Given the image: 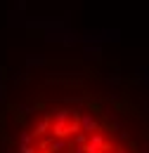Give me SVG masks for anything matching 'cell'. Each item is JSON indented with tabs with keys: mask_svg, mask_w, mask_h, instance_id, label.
<instances>
[{
	"mask_svg": "<svg viewBox=\"0 0 149 153\" xmlns=\"http://www.w3.org/2000/svg\"><path fill=\"white\" fill-rule=\"evenodd\" d=\"M78 36H81V42H97V45H102V42H118L121 40V31L118 28H88V31H83Z\"/></svg>",
	"mask_w": 149,
	"mask_h": 153,
	"instance_id": "6da1fadb",
	"label": "cell"
},
{
	"mask_svg": "<svg viewBox=\"0 0 149 153\" xmlns=\"http://www.w3.org/2000/svg\"><path fill=\"white\" fill-rule=\"evenodd\" d=\"M83 54L88 59H99L102 57V45H97V42H83Z\"/></svg>",
	"mask_w": 149,
	"mask_h": 153,
	"instance_id": "7a4b0ae2",
	"label": "cell"
},
{
	"mask_svg": "<svg viewBox=\"0 0 149 153\" xmlns=\"http://www.w3.org/2000/svg\"><path fill=\"white\" fill-rule=\"evenodd\" d=\"M78 123L83 125V130H85V132H93L95 127H97V118H95L93 113H83V115H81V120H78Z\"/></svg>",
	"mask_w": 149,
	"mask_h": 153,
	"instance_id": "3957f363",
	"label": "cell"
},
{
	"mask_svg": "<svg viewBox=\"0 0 149 153\" xmlns=\"http://www.w3.org/2000/svg\"><path fill=\"white\" fill-rule=\"evenodd\" d=\"M45 64V57H26V68H33V66H43Z\"/></svg>",
	"mask_w": 149,
	"mask_h": 153,
	"instance_id": "277c9868",
	"label": "cell"
},
{
	"mask_svg": "<svg viewBox=\"0 0 149 153\" xmlns=\"http://www.w3.org/2000/svg\"><path fill=\"white\" fill-rule=\"evenodd\" d=\"M47 127H50V118H45L43 123H38L36 130H33V134H36V137H40V134H45V130H47Z\"/></svg>",
	"mask_w": 149,
	"mask_h": 153,
	"instance_id": "5b68a950",
	"label": "cell"
},
{
	"mask_svg": "<svg viewBox=\"0 0 149 153\" xmlns=\"http://www.w3.org/2000/svg\"><path fill=\"white\" fill-rule=\"evenodd\" d=\"M33 137H36L33 132H21V137H19V144H31V141H33Z\"/></svg>",
	"mask_w": 149,
	"mask_h": 153,
	"instance_id": "8992f818",
	"label": "cell"
},
{
	"mask_svg": "<svg viewBox=\"0 0 149 153\" xmlns=\"http://www.w3.org/2000/svg\"><path fill=\"white\" fill-rule=\"evenodd\" d=\"M90 141H93V146L99 149V146H102V141H104V137H102V134H93V139H90Z\"/></svg>",
	"mask_w": 149,
	"mask_h": 153,
	"instance_id": "52a82bcc",
	"label": "cell"
},
{
	"mask_svg": "<svg viewBox=\"0 0 149 153\" xmlns=\"http://www.w3.org/2000/svg\"><path fill=\"white\" fill-rule=\"evenodd\" d=\"M137 73H142V78L149 82V66H137Z\"/></svg>",
	"mask_w": 149,
	"mask_h": 153,
	"instance_id": "ba28073f",
	"label": "cell"
},
{
	"mask_svg": "<svg viewBox=\"0 0 149 153\" xmlns=\"http://www.w3.org/2000/svg\"><path fill=\"white\" fill-rule=\"evenodd\" d=\"M14 10H19V12H26V0H17Z\"/></svg>",
	"mask_w": 149,
	"mask_h": 153,
	"instance_id": "9c48e42d",
	"label": "cell"
},
{
	"mask_svg": "<svg viewBox=\"0 0 149 153\" xmlns=\"http://www.w3.org/2000/svg\"><path fill=\"white\" fill-rule=\"evenodd\" d=\"M19 153H33V149L29 144H19Z\"/></svg>",
	"mask_w": 149,
	"mask_h": 153,
	"instance_id": "30bf717a",
	"label": "cell"
},
{
	"mask_svg": "<svg viewBox=\"0 0 149 153\" xmlns=\"http://www.w3.org/2000/svg\"><path fill=\"white\" fill-rule=\"evenodd\" d=\"M59 149H64V141H55L52 144V151H59Z\"/></svg>",
	"mask_w": 149,
	"mask_h": 153,
	"instance_id": "8fae6325",
	"label": "cell"
},
{
	"mask_svg": "<svg viewBox=\"0 0 149 153\" xmlns=\"http://www.w3.org/2000/svg\"><path fill=\"white\" fill-rule=\"evenodd\" d=\"M74 153H85V151H83V149H76V151Z\"/></svg>",
	"mask_w": 149,
	"mask_h": 153,
	"instance_id": "7c38bea8",
	"label": "cell"
},
{
	"mask_svg": "<svg viewBox=\"0 0 149 153\" xmlns=\"http://www.w3.org/2000/svg\"><path fill=\"white\" fill-rule=\"evenodd\" d=\"M118 153H126V151H123V149H118Z\"/></svg>",
	"mask_w": 149,
	"mask_h": 153,
	"instance_id": "4fadbf2b",
	"label": "cell"
}]
</instances>
